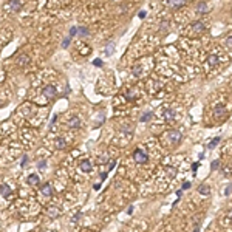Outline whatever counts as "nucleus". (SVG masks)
Returning a JSON list of instances; mask_svg holds the SVG:
<instances>
[{"instance_id": "4468645a", "label": "nucleus", "mask_w": 232, "mask_h": 232, "mask_svg": "<svg viewBox=\"0 0 232 232\" xmlns=\"http://www.w3.org/2000/svg\"><path fill=\"white\" fill-rule=\"evenodd\" d=\"M198 192L201 193V195H209V193H211V189H209V186L201 184L200 187H198Z\"/></svg>"}, {"instance_id": "dca6fc26", "label": "nucleus", "mask_w": 232, "mask_h": 232, "mask_svg": "<svg viewBox=\"0 0 232 232\" xmlns=\"http://www.w3.org/2000/svg\"><path fill=\"white\" fill-rule=\"evenodd\" d=\"M77 34L82 36V37H87V36H88V28H85V26H77Z\"/></svg>"}, {"instance_id": "cd10ccee", "label": "nucleus", "mask_w": 232, "mask_h": 232, "mask_svg": "<svg viewBox=\"0 0 232 232\" xmlns=\"http://www.w3.org/2000/svg\"><path fill=\"white\" fill-rule=\"evenodd\" d=\"M167 172H169V175H170V176H175V173H176V170H175L173 167H167Z\"/></svg>"}, {"instance_id": "1a4fd4ad", "label": "nucleus", "mask_w": 232, "mask_h": 232, "mask_svg": "<svg viewBox=\"0 0 232 232\" xmlns=\"http://www.w3.org/2000/svg\"><path fill=\"white\" fill-rule=\"evenodd\" d=\"M186 2H187V0H167V5L170 8H181L186 5Z\"/></svg>"}, {"instance_id": "72a5a7b5", "label": "nucleus", "mask_w": 232, "mask_h": 232, "mask_svg": "<svg viewBox=\"0 0 232 232\" xmlns=\"http://www.w3.org/2000/svg\"><path fill=\"white\" fill-rule=\"evenodd\" d=\"M26 162H28V158H26V156H23V159H22V166H25Z\"/></svg>"}, {"instance_id": "bb28decb", "label": "nucleus", "mask_w": 232, "mask_h": 232, "mask_svg": "<svg viewBox=\"0 0 232 232\" xmlns=\"http://www.w3.org/2000/svg\"><path fill=\"white\" fill-rule=\"evenodd\" d=\"M48 214H50L51 217H57V215H59V211H57V209H54V207H53L51 211H48Z\"/></svg>"}, {"instance_id": "6ab92c4d", "label": "nucleus", "mask_w": 232, "mask_h": 232, "mask_svg": "<svg viewBox=\"0 0 232 232\" xmlns=\"http://www.w3.org/2000/svg\"><path fill=\"white\" fill-rule=\"evenodd\" d=\"M56 147H57V149H65V141H64V139H60V138H57L56 139Z\"/></svg>"}, {"instance_id": "423d86ee", "label": "nucleus", "mask_w": 232, "mask_h": 232, "mask_svg": "<svg viewBox=\"0 0 232 232\" xmlns=\"http://www.w3.org/2000/svg\"><path fill=\"white\" fill-rule=\"evenodd\" d=\"M0 193H2V197H5V198H8L12 193V190H11V187L8 184H0Z\"/></svg>"}, {"instance_id": "20e7f679", "label": "nucleus", "mask_w": 232, "mask_h": 232, "mask_svg": "<svg viewBox=\"0 0 232 232\" xmlns=\"http://www.w3.org/2000/svg\"><path fill=\"white\" fill-rule=\"evenodd\" d=\"M206 29V26L201 23L200 20H197V22H193L192 25H190V31L192 33H203V31Z\"/></svg>"}, {"instance_id": "f257e3e1", "label": "nucleus", "mask_w": 232, "mask_h": 232, "mask_svg": "<svg viewBox=\"0 0 232 232\" xmlns=\"http://www.w3.org/2000/svg\"><path fill=\"white\" fill-rule=\"evenodd\" d=\"M133 158H135V161L138 162V164H145V162L149 161V156H147V155H145L142 150H139V149H136V150H135Z\"/></svg>"}, {"instance_id": "9d476101", "label": "nucleus", "mask_w": 232, "mask_h": 232, "mask_svg": "<svg viewBox=\"0 0 232 232\" xmlns=\"http://www.w3.org/2000/svg\"><path fill=\"white\" fill-rule=\"evenodd\" d=\"M79 169L82 170V172H90V170H91V162H90L88 159L81 161V162H79Z\"/></svg>"}, {"instance_id": "a211bd4d", "label": "nucleus", "mask_w": 232, "mask_h": 232, "mask_svg": "<svg viewBox=\"0 0 232 232\" xmlns=\"http://www.w3.org/2000/svg\"><path fill=\"white\" fill-rule=\"evenodd\" d=\"M218 142H220V136H217V138H214L212 141L207 144V149H214V147H215L217 144H218Z\"/></svg>"}, {"instance_id": "b1692460", "label": "nucleus", "mask_w": 232, "mask_h": 232, "mask_svg": "<svg viewBox=\"0 0 232 232\" xmlns=\"http://www.w3.org/2000/svg\"><path fill=\"white\" fill-rule=\"evenodd\" d=\"M70 40H71V37H67V39H64V42H62V48H68Z\"/></svg>"}, {"instance_id": "f704fd0d", "label": "nucleus", "mask_w": 232, "mask_h": 232, "mask_svg": "<svg viewBox=\"0 0 232 232\" xmlns=\"http://www.w3.org/2000/svg\"><path fill=\"white\" fill-rule=\"evenodd\" d=\"M139 17L144 19V17H145V11H141V12H139Z\"/></svg>"}, {"instance_id": "2eb2a0df", "label": "nucleus", "mask_w": 232, "mask_h": 232, "mask_svg": "<svg viewBox=\"0 0 232 232\" xmlns=\"http://www.w3.org/2000/svg\"><path fill=\"white\" fill-rule=\"evenodd\" d=\"M173 116H175L173 110H170V108H166V110H164V118H166L167 121H172Z\"/></svg>"}, {"instance_id": "393cba45", "label": "nucleus", "mask_w": 232, "mask_h": 232, "mask_svg": "<svg viewBox=\"0 0 232 232\" xmlns=\"http://www.w3.org/2000/svg\"><path fill=\"white\" fill-rule=\"evenodd\" d=\"M218 166H220V161H218V159H215V161H212V164H211L212 170H217V169H218Z\"/></svg>"}, {"instance_id": "5701e85b", "label": "nucleus", "mask_w": 232, "mask_h": 232, "mask_svg": "<svg viewBox=\"0 0 232 232\" xmlns=\"http://www.w3.org/2000/svg\"><path fill=\"white\" fill-rule=\"evenodd\" d=\"M74 36H77V26L70 28V37H74Z\"/></svg>"}, {"instance_id": "f8f14e48", "label": "nucleus", "mask_w": 232, "mask_h": 232, "mask_svg": "<svg viewBox=\"0 0 232 232\" xmlns=\"http://www.w3.org/2000/svg\"><path fill=\"white\" fill-rule=\"evenodd\" d=\"M70 127L71 128H79L81 127V119L77 118V116H73V118L70 119Z\"/></svg>"}, {"instance_id": "473e14b6", "label": "nucleus", "mask_w": 232, "mask_h": 232, "mask_svg": "<svg viewBox=\"0 0 232 232\" xmlns=\"http://www.w3.org/2000/svg\"><path fill=\"white\" fill-rule=\"evenodd\" d=\"M189 187H190V183H184V184H183V190L189 189Z\"/></svg>"}, {"instance_id": "0eeeda50", "label": "nucleus", "mask_w": 232, "mask_h": 232, "mask_svg": "<svg viewBox=\"0 0 232 232\" xmlns=\"http://www.w3.org/2000/svg\"><path fill=\"white\" fill-rule=\"evenodd\" d=\"M40 192L43 193L45 197H51V195H53V187L50 186V183L42 184V186H40Z\"/></svg>"}, {"instance_id": "7ed1b4c3", "label": "nucleus", "mask_w": 232, "mask_h": 232, "mask_svg": "<svg viewBox=\"0 0 232 232\" xmlns=\"http://www.w3.org/2000/svg\"><path fill=\"white\" fill-rule=\"evenodd\" d=\"M56 93H57V90H56L54 85H45L43 90H42V95L45 98H54V96H56Z\"/></svg>"}, {"instance_id": "7c9ffc66", "label": "nucleus", "mask_w": 232, "mask_h": 232, "mask_svg": "<svg viewBox=\"0 0 232 232\" xmlns=\"http://www.w3.org/2000/svg\"><path fill=\"white\" fill-rule=\"evenodd\" d=\"M198 162H193V164H192V170H193V172H197V169H198Z\"/></svg>"}, {"instance_id": "6e6552de", "label": "nucleus", "mask_w": 232, "mask_h": 232, "mask_svg": "<svg viewBox=\"0 0 232 232\" xmlns=\"http://www.w3.org/2000/svg\"><path fill=\"white\" fill-rule=\"evenodd\" d=\"M8 6H10V10H12L15 12L22 10V3L19 2V0H10V2H8Z\"/></svg>"}, {"instance_id": "c756f323", "label": "nucleus", "mask_w": 232, "mask_h": 232, "mask_svg": "<svg viewBox=\"0 0 232 232\" xmlns=\"http://www.w3.org/2000/svg\"><path fill=\"white\" fill-rule=\"evenodd\" d=\"M93 64H95L96 67H102V64H104V62L101 60V59H96V60H93Z\"/></svg>"}, {"instance_id": "39448f33", "label": "nucleus", "mask_w": 232, "mask_h": 232, "mask_svg": "<svg viewBox=\"0 0 232 232\" xmlns=\"http://www.w3.org/2000/svg\"><path fill=\"white\" fill-rule=\"evenodd\" d=\"M209 11H211V8H209V5L206 2H198V5H197V12L198 14H207Z\"/></svg>"}, {"instance_id": "412c9836", "label": "nucleus", "mask_w": 232, "mask_h": 232, "mask_svg": "<svg viewBox=\"0 0 232 232\" xmlns=\"http://www.w3.org/2000/svg\"><path fill=\"white\" fill-rule=\"evenodd\" d=\"M209 64H211L212 67L217 65V64H218V57H217V56H211V57H209Z\"/></svg>"}, {"instance_id": "f3484780", "label": "nucleus", "mask_w": 232, "mask_h": 232, "mask_svg": "<svg viewBox=\"0 0 232 232\" xmlns=\"http://www.w3.org/2000/svg\"><path fill=\"white\" fill-rule=\"evenodd\" d=\"M224 113V108H223V105H218V107H215V112H214V115H215V118H220V116Z\"/></svg>"}, {"instance_id": "f03ea898", "label": "nucleus", "mask_w": 232, "mask_h": 232, "mask_svg": "<svg viewBox=\"0 0 232 232\" xmlns=\"http://www.w3.org/2000/svg\"><path fill=\"white\" fill-rule=\"evenodd\" d=\"M169 139H170V142H172V144H180L181 139H183L181 131H178V130H170V131H169Z\"/></svg>"}, {"instance_id": "a878e982", "label": "nucleus", "mask_w": 232, "mask_h": 232, "mask_svg": "<svg viewBox=\"0 0 232 232\" xmlns=\"http://www.w3.org/2000/svg\"><path fill=\"white\" fill-rule=\"evenodd\" d=\"M231 193H232V184H229L226 187V190H224V195H226V197H229Z\"/></svg>"}, {"instance_id": "9b49d317", "label": "nucleus", "mask_w": 232, "mask_h": 232, "mask_svg": "<svg viewBox=\"0 0 232 232\" xmlns=\"http://www.w3.org/2000/svg\"><path fill=\"white\" fill-rule=\"evenodd\" d=\"M15 62H17V65H19V67H25L28 62H29V57L26 56V54H22V56L17 57V60H15Z\"/></svg>"}, {"instance_id": "c85d7f7f", "label": "nucleus", "mask_w": 232, "mask_h": 232, "mask_svg": "<svg viewBox=\"0 0 232 232\" xmlns=\"http://www.w3.org/2000/svg\"><path fill=\"white\" fill-rule=\"evenodd\" d=\"M226 45H228V48H232V36H229L226 39Z\"/></svg>"}, {"instance_id": "2f4dec72", "label": "nucleus", "mask_w": 232, "mask_h": 232, "mask_svg": "<svg viewBox=\"0 0 232 232\" xmlns=\"http://www.w3.org/2000/svg\"><path fill=\"white\" fill-rule=\"evenodd\" d=\"M39 167H40V169H45V167H46V162H45V161H40V162H39Z\"/></svg>"}, {"instance_id": "4be33fe9", "label": "nucleus", "mask_w": 232, "mask_h": 232, "mask_svg": "<svg viewBox=\"0 0 232 232\" xmlns=\"http://www.w3.org/2000/svg\"><path fill=\"white\" fill-rule=\"evenodd\" d=\"M152 116H153L152 113H144V115L141 116V121H142V122H145V121H149V119L152 118Z\"/></svg>"}, {"instance_id": "aec40b11", "label": "nucleus", "mask_w": 232, "mask_h": 232, "mask_svg": "<svg viewBox=\"0 0 232 232\" xmlns=\"http://www.w3.org/2000/svg\"><path fill=\"white\" fill-rule=\"evenodd\" d=\"M115 51V46H113V43H108L107 46H105V54H112Z\"/></svg>"}, {"instance_id": "ddd939ff", "label": "nucleus", "mask_w": 232, "mask_h": 232, "mask_svg": "<svg viewBox=\"0 0 232 232\" xmlns=\"http://www.w3.org/2000/svg\"><path fill=\"white\" fill-rule=\"evenodd\" d=\"M39 181H40V180H39V176H37L36 173H31V175L28 176V184H29V186H37Z\"/></svg>"}]
</instances>
